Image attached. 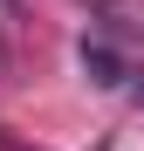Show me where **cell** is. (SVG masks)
Here are the masks:
<instances>
[{
    "mask_svg": "<svg viewBox=\"0 0 144 151\" xmlns=\"http://www.w3.org/2000/svg\"><path fill=\"white\" fill-rule=\"evenodd\" d=\"M82 69H89V76H96L103 89H117V83H124V62H117L103 41H82Z\"/></svg>",
    "mask_w": 144,
    "mask_h": 151,
    "instance_id": "obj_1",
    "label": "cell"
}]
</instances>
